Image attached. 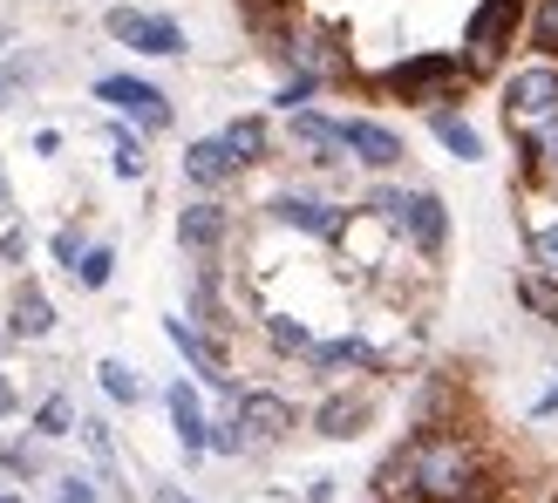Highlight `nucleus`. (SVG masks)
I'll return each instance as SVG.
<instances>
[{
	"mask_svg": "<svg viewBox=\"0 0 558 503\" xmlns=\"http://www.w3.org/2000/svg\"><path fill=\"white\" fill-rule=\"evenodd\" d=\"M470 82H477V69L463 62V54L450 48H423V54H402V62H388L375 75V89L381 96H396V102H423L429 116L436 109H457L470 96Z\"/></svg>",
	"mask_w": 558,
	"mask_h": 503,
	"instance_id": "obj_1",
	"label": "nucleus"
},
{
	"mask_svg": "<svg viewBox=\"0 0 558 503\" xmlns=\"http://www.w3.org/2000/svg\"><path fill=\"white\" fill-rule=\"evenodd\" d=\"M524 14H532L524 0H477L470 21H463V62L477 69V75L497 69V62H505V48L524 35Z\"/></svg>",
	"mask_w": 558,
	"mask_h": 503,
	"instance_id": "obj_2",
	"label": "nucleus"
},
{
	"mask_svg": "<svg viewBox=\"0 0 558 503\" xmlns=\"http://www.w3.org/2000/svg\"><path fill=\"white\" fill-rule=\"evenodd\" d=\"M505 123H511V136H532L538 123H551L558 116V62H524V69H511L505 75Z\"/></svg>",
	"mask_w": 558,
	"mask_h": 503,
	"instance_id": "obj_3",
	"label": "nucleus"
},
{
	"mask_svg": "<svg viewBox=\"0 0 558 503\" xmlns=\"http://www.w3.org/2000/svg\"><path fill=\"white\" fill-rule=\"evenodd\" d=\"M232 415H239V435H245V456L253 450H279V442L293 435V402L279 395V388H239L232 395Z\"/></svg>",
	"mask_w": 558,
	"mask_h": 503,
	"instance_id": "obj_4",
	"label": "nucleus"
},
{
	"mask_svg": "<svg viewBox=\"0 0 558 503\" xmlns=\"http://www.w3.org/2000/svg\"><path fill=\"white\" fill-rule=\"evenodd\" d=\"M96 102L123 109L136 130H171V96H163L157 82H144V75H102L96 82Z\"/></svg>",
	"mask_w": 558,
	"mask_h": 503,
	"instance_id": "obj_5",
	"label": "nucleus"
},
{
	"mask_svg": "<svg viewBox=\"0 0 558 503\" xmlns=\"http://www.w3.org/2000/svg\"><path fill=\"white\" fill-rule=\"evenodd\" d=\"M102 27H109V35H117L123 48H136V54H184V27H178L171 14L109 8V14H102Z\"/></svg>",
	"mask_w": 558,
	"mask_h": 503,
	"instance_id": "obj_6",
	"label": "nucleus"
},
{
	"mask_svg": "<svg viewBox=\"0 0 558 503\" xmlns=\"http://www.w3.org/2000/svg\"><path fill=\"white\" fill-rule=\"evenodd\" d=\"M272 225H287V232H306V238H348V225H354V211H341V205H327V198H306V191H279L272 198Z\"/></svg>",
	"mask_w": 558,
	"mask_h": 503,
	"instance_id": "obj_7",
	"label": "nucleus"
},
{
	"mask_svg": "<svg viewBox=\"0 0 558 503\" xmlns=\"http://www.w3.org/2000/svg\"><path fill=\"white\" fill-rule=\"evenodd\" d=\"M396 232L423 252V259H442V245H450V205L436 198L429 184H415L409 198H402V218H396Z\"/></svg>",
	"mask_w": 558,
	"mask_h": 503,
	"instance_id": "obj_8",
	"label": "nucleus"
},
{
	"mask_svg": "<svg viewBox=\"0 0 558 503\" xmlns=\"http://www.w3.org/2000/svg\"><path fill=\"white\" fill-rule=\"evenodd\" d=\"M163 341L184 354V368L198 375V381H211V388H226V395H239V381H232V368H226V347H218L205 327H191V320L178 314V320H163Z\"/></svg>",
	"mask_w": 558,
	"mask_h": 503,
	"instance_id": "obj_9",
	"label": "nucleus"
},
{
	"mask_svg": "<svg viewBox=\"0 0 558 503\" xmlns=\"http://www.w3.org/2000/svg\"><path fill=\"white\" fill-rule=\"evenodd\" d=\"M287 136H293V150H300L306 163H320V171H333V163H354L341 123L320 116V109H293V116H287Z\"/></svg>",
	"mask_w": 558,
	"mask_h": 503,
	"instance_id": "obj_10",
	"label": "nucleus"
},
{
	"mask_svg": "<svg viewBox=\"0 0 558 503\" xmlns=\"http://www.w3.org/2000/svg\"><path fill=\"white\" fill-rule=\"evenodd\" d=\"M163 408H171V429H178V450L184 463L211 456V415L198 402V381H171V395H163Z\"/></svg>",
	"mask_w": 558,
	"mask_h": 503,
	"instance_id": "obj_11",
	"label": "nucleus"
},
{
	"mask_svg": "<svg viewBox=\"0 0 558 503\" xmlns=\"http://www.w3.org/2000/svg\"><path fill=\"white\" fill-rule=\"evenodd\" d=\"M226 238H232V211L218 205V198H191V205L178 211V245L191 252V259H211Z\"/></svg>",
	"mask_w": 558,
	"mask_h": 503,
	"instance_id": "obj_12",
	"label": "nucleus"
},
{
	"mask_svg": "<svg viewBox=\"0 0 558 503\" xmlns=\"http://www.w3.org/2000/svg\"><path fill=\"white\" fill-rule=\"evenodd\" d=\"M341 136H348V157L361 163V171H396V163L409 157V150H402V136L388 130V123H375V116H348Z\"/></svg>",
	"mask_w": 558,
	"mask_h": 503,
	"instance_id": "obj_13",
	"label": "nucleus"
},
{
	"mask_svg": "<svg viewBox=\"0 0 558 503\" xmlns=\"http://www.w3.org/2000/svg\"><path fill=\"white\" fill-rule=\"evenodd\" d=\"M368 422H375V402L361 395V388H348V395H327V402L314 408V429H320L327 442H354Z\"/></svg>",
	"mask_w": 558,
	"mask_h": 503,
	"instance_id": "obj_14",
	"label": "nucleus"
},
{
	"mask_svg": "<svg viewBox=\"0 0 558 503\" xmlns=\"http://www.w3.org/2000/svg\"><path fill=\"white\" fill-rule=\"evenodd\" d=\"M239 171H245V163L226 150V136H198V144L184 150V177L198 184V191H218V184H232Z\"/></svg>",
	"mask_w": 558,
	"mask_h": 503,
	"instance_id": "obj_15",
	"label": "nucleus"
},
{
	"mask_svg": "<svg viewBox=\"0 0 558 503\" xmlns=\"http://www.w3.org/2000/svg\"><path fill=\"white\" fill-rule=\"evenodd\" d=\"M8 333H14V341H48V333H54V299L41 286H21L14 306H8Z\"/></svg>",
	"mask_w": 558,
	"mask_h": 503,
	"instance_id": "obj_16",
	"label": "nucleus"
},
{
	"mask_svg": "<svg viewBox=\"0 0 558 503\" xmlns=\"http://www.w3.org/2000/svg\"><path fill=\"white\" fill-rule=\"evenodd\" d=\"M306 368L314 375H341V368H381V354L361 341V333H341V341H314V354H306Z\"/></svg>",
	"mask_w": 558,
	"mask_h": 503,
	"instance_id": "obj_17",
	"label": "nucleus"
},
{
	"mask_svg": "<svg viewBox=\"0 0 558 503\" xmlns=\"http://www.w3.org/2000/svg\"><path fill=\"white\" fill-rule=\"evenodd\" d=\"M518 163H524V184H558V116L538 123L532 136H518Z\"/></svg>",
	"mask_w": 558,
	"mask_h": 503,
	"instance_id": "obj_18",
	"label": "nucleus"
},
{
	"mask_svg": "<svg viewBox=\"0 0 558 503\" xmlns=\"http://www.w3.org/2000/svg\"><path fill=\"white\" fill-rule=\"evenodd\" d=\"M429 136H436V144L450 150L457 163H477V157H484V130L470 123L463 109H436V116H429Z\"/></svg>",
	"mask_w": 558,
	"mask_h": 503,
	"instance_id": "obj_19",
	"label": "nucleus"
},
{
	"mask_svg": "<svg viewBox=\"0 0 558 503\" xmlns=\"http://www.w3.org/2000/svg\"><path fill=\"white\" fill-rule=\"evenodd\" d=\"M218 136H226V150L245 163V171H253V163H266V150H272V130H266V116H239V123H226Z\"/></svg>",
	"mask_w": 558,
	"mask_h": 503,
	"instance_id": "obj_20",
	"label": "nucleus"
},
{
	"mask_svg": "<svg viewBox=\"0 0 558 503\" xmlns=\"http://www.w3.org/2000/svg\"><path fill=\"white\" fill-rule=\"evenodd\" d=\"M511 293H518V306H524L532 320L558 327V279H545V272H518V279H511Z\"/></svg>",
	"mask_w": 558,
	"mask_h": 503,
	"instance_id": "obj_21",
	"label": "nucleus"
},
{
	"mask_svg": "<svg viewBox=\"0 0 558 503\" xmlns=\"http://www.w3.org/2000/svg\"><path fill=\"white\" fill-rule=\"evenodd\" d=\"M524 48H532L538 62H558V0H532V14H524Z\"/></svg>",
	"mask_w": 558,
	"mask_h": 503,
	"instance_id": "obj_22",
	"label": "nucleus"
},
{
	"mask_svg": "<svg viewBox=\"0 0 558 503\" xmlns=\"http://www.w3.org/2000/svg\"><path fill=\"white\" fill-rule=\"evenodd\" d=\"M96 381H102V395L117 402V408H136V402H144V381H136V368H130V360H117V354L96 360Z\"/></svg>",
	"mask_w": 558,
	"mask_h": 503,
	"instance_id": "obj_23",
	"label": "nucleus"
},
{
	"mask_svg": "<svg viewBox=\"0 0 558 503\" xmlns=\"http://www.w3.org/2000/svg\"><path fill=\"white\" fill-rule=\"evenodd\" d=\"M266 327V341H272V354H314V327H306V320H293V314H266L259 320Z\"/></svg>",
	"mask_w": 558,
	"mask_h": 503,
	"instance_id": "obj_24",
	"label": "nucleus"
},
{
	"mask_svg": "<svg viewBox=\"0 0 558 503\" xmlns=\"http://www.w3.org/2000/svg\"><path fill=\"white\" fill-rule=\"evenodd\" d=\"M524 259H532V272L558 279V211L545 218V225H532V232H524Z\"/></svg>",
	"mask_w": 558,
	"mask_h": 503,
	"instance_id": "obj_25",
	"label": "nucleus"
},
{
	"mask_svg": "<svg viewBox=\"0 0 558 503\" xmlns=\"http://www.w3.org/2000/svg\"><path fill=\"white\" fill-rule=\"evenodd\" d=\"M109 272H117V252H109V245H89V252H82V266H75V286H82V293H102Z\"/></svg>",
	"mask_w": 558,
	"mask_h": 503,
	"instance_id": "obj_26",
	"label": "nucleus"
},
{
	"mask_svg": "<svg viewBox=\"0 0 558 503\" xmlns=\"http://www.w3.org/2000/svg\"><path fill=\"white\" fill-rule=\"evenodd\" d=\"M69 429H75V402L69 395H48L35 408V435H69Z\"/></svg>",
	"mask_w": 558,
	"mask_h": 503,
	"instance_id": "obj_27",
	"label": "nucleus"
},
{
	"mask_svg": "<svg viewBox=\"0 0 558 503\" xmlns=\"http://www.w3.org/2000/svg\"><path fill=\"white\" fill-rule=\"evenodd\" d=\"M109 144H117V177H144V136H130V130H109Z\"/></svg>",
	"mask_w": 558,
	"mask_h": 503,
	"instance_id": "obj_28",
	"label": "nucleus"
},
{
	"mask_svg": "<svg viewBox=\"0 0 558 503\" xmlns=\"http://www.w3.org/2000/svg\"><path fill=\"white\" fill-rule=\"evenodd\" d=\"M314 96H320V82H314V75H287V82H279V96H272V102H279V109L293 116V109H306Z\"/></svg>",
	"mask_w": 558,
	"mask_h": 503,
	"instance_id": "obj_29",
	"label": "nucleus"
},
{
	"mask_svg": "<svg viewBox=\"0 0 558 503\" xmlns=\"http://www.w3.org/2000/svg\"><path fill=\"white\" fill-rule=\"evenodd\" d=\"M211 456H245V435H239V415L211 422Z\"/></svg>",
	"mask_w": 558,
	"mask_h": 503,
	"instance_id": "obj_30",
	"label": "nucleus"
},
{
	"mask_svg": "<svg viewBox=\"0 0 558 503\" xmlns=\"http://www.w3.org/2000/svg\"><path fill=\"white\" fill-rule=\"evenodd\" d=\"M48 252H54V259H62L69 272H75V266H82V252H89V245H82V232H75V225H62V232L48 238Z\"/></svg>",
	"mask_w": 558,
	"mask_h": 503,
	"instance_id": "obj_31",
	"label": "nucleus"
},
{
	"mask_svg": "<svg viewBox=\"0 0 558 503\" xmlns=\"http://www.w3.org/2000/svg\"><path fill=\"white\" fill-rule=\"evenodd\" d=\"M54 503H96V483H89V477H62Z\"/></svg>",
	"mask_w": 558,
	"mask_h": 503,
	"instance_id": "obj_32",
	"label": "nucleus"
},
{
	"mask_svg": "<svg viewBox=\"0 0 558 503\" xmlns=\"http://www.w3.org/2000/svg\"><path fill=\"white\" fill-rule=\"evenodd\" d=\"M21 96V69H0V109H8Z\"/></svg>",
	"mask_w": 558,
	"mask_h": 503,
	"instance_id": "obj_33",
	"label": "nucleus"
},
{
	"mask_svg": "<svg viewBox=\"0 0 558 503\" xmlns=\"http://www.w3.org/2000/svg\"><path fill=\"white\" fill-rule=\"evenodd\" d=\"M150 503H198V496H191V490H178V483H157V496Z\"/></svg>",
	"mask_w": 558,
	"mask_h": 503,
	"instance_id": "obj_34",
	"label": "nucleus"
},
{
	"mask_svg": "<svg viewBox=\"0 0 558 503\" xmlns=\"http://www.w3.org/2000/svg\"><path fill=\"white\" fill-rule=\"evenodd\" d=\"M532 415H538V422H545V415H558V388H545V395L532 402Z\"/></svg>",
	"mask_w": 558,
	"mask_h": 503,
	"instance_id": "obj_35",
	"label": "nucleus"
},
{
	"mask_svg": "<svg viewBox=\"0 0 558 503\" xmlns=\"http://www.w3.org/2000/svg\"><path fill=\"white\" fill-rule=\"evenodd\" d=\"M14 408H21V395H14V388H8V381H0V422H8V415H14Z\"/></svg>",
	"mask_w": 558,
	"mask_h": 503,
	"instance_id": "obj_36",
	"label": "nucleus"
},
{
	"mask_svg": "<svg viewBox=\"0 0 558 503\" xmlns=\"http://www.w3.org/2000/svg\"><path fill=\"white\" fill-rule=\"evenodd\" d=\"M463 503H511V496H505V483H497V490H477V496H463Z\"/></svg>",
	"mask_w": 558,
	"mask_h": 503,
	"instance_id": "obj_37",
	"label": "nucleus"
},
{
	"mask_svg": "<svg viewBox=\"0 0 558 503\" xmlns=\"http://www.w3.org/2000/svg\"><path fill=\"white\" fill-rule=\"evenodd\" d=\"M0 211H8V177H0Z\"/></svg>",
	"mask_w": 558,
	"mask_h": 503,
	"instance_id": "obj_38",
	"label": "nucleus"
},
{
	"mask_svg": "<svg viewBox=\"0 0 558 503\" xmlns=\"http://www.w3.org/2000/svg\"><path fill=\"white\" fill-rule=\"evenodd\" d=\"M0 503H21V496H14V490H0Z\"/></svg>",
	"mask_w": 558,
	"mask_h": 503,
	"instance_id": "obj_39",
	"label": "nucleus"
},
{
	"mask_svg": "<svg viewBox=\"0 0 558 503\" xmlns=\"http://www.w3.org/2000/svg\"><path fill=\"white\" fill-rule=\"evenodd\" d=\"M538 503H558V490H545V496H538Z\"/></svg>",
	"mask_w": 558,
	"mask_h": 503,
	"instance_id": "obj_40",
	"label": "nucleus"
},
{
	"mask_svg": "<svg viewBox=\"0 0 558 503\" xmlns=\"http://www.w3.org/2000/svg\"><path fill=\"white\" fill-rule=\"evenodd\" d=\"M0 48H8V21H0Z\"/></svg>",
	"mask_w": 558,
	"mask_h": 503,
	"instance_id": "obj_41",
	"label": "nucleus"
},
{
	"mask_svg": "<svg viewBox=\"0 0 558 503\" xmlns=\"http://www.w3.org/2000/svg\"><path fill=\"white\" fill-rule=\"evenodd\" d=\"M287 8H293V0H287Z\"/></svg>",
	"mask_w": 558,
	"mask_h": 503,
	"instance_id": "obj_42",
	"label": "nucleus"
}]
</instances>
